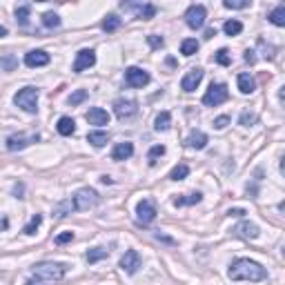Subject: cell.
Listing matches in <instances>:
<instances>
[{
  "instance_id": "cell-1",
  "label": "cell",
  "mask_w": 285,
  "mask_h": 285,
  "mask_svg": "<svg viewBox=\"0 0 285 285\" xmlns=\"http://www.w3.org/2000/svg\"><path fill=\"white\" fill-rule=\"evenodd\" d=\"M227 277H230L232 281H252V283H256V281H265V279H268V270H265L261 263H256V261L236 259L234 263L230 265Z\"/></svg>"
},
{
  "instance_id": "cell-2",
  "label": "cell",
  "mask_w": 285,
  "mask_h": 285,
  "mask_svg": "<svg viewBox=\"0 0 285 285\" xmlns=\"http://www.w3.org/2000/svg\"><path fill=\"white\" fill-rule=\"evenodd\" d=\"M67 268L63 263H38L34 265V277L45 283H56L65 277Z\"/></svg>"
},
{
  "instance_id": "cell-3",
  "label": "cell",
  "mask_w": 285,
  "mask_h": 285,
  "mask_svg": "<svg viewBox=\"0 0 285 285\" xmlns=\"http://www.w3.org/2000/svg\"><path fill=\"white\" fill-rule=\"evenodd\" d=\"M98 201H101V198H98V192L92 187H80L78 192L71 196V205H74V210H78V212L92 210V207L98 205Z\"/></svg>"
},
{
  "instance_id": "cell-4",
  "label": "cell",
  "mask_w": 285,
  "mask_h": 285,
  "mask_svg": "<svg viewBox=\"0 0 285 285\" xmlns=\"http://www.w3.org/2000/svg\"><path fill=\"white\" fill-rule=\"evenodd\" d=\"M38 89L36 87H22L20 92L13 96V103H16V107H20L22 112L27 114H36L38 112Z\"/></svg>"
},
{
  "instance_id": "cell-5",
  "label": "cell",
  "mask_w": 285,
  "mask_h": 285,
  "mask_svg": "<svg viewBox=\"0 0 285 285\" xmlns=\"http://www.w3.org/2000/svg\"><path fill=\"white\" fill-rule=\"evenodd\" d=\"M227 98H230L227 85H225V83H212L210 89L205 92V96H203V105L216 107V105H221V103H225Z\"/></svg>"
},
{
  "instance_id": "cell-6",
  "label": "cell",
  "mask_w": 285,
  "mask_h": 285,
  "mask_svg": "<svg viewBox=\"0 0 285 285\" xmlns=\"http://www.w3.org/2000/svg\"><path fill=\"white\" fill-rule=\"evenodd\" d=\"M156 218V203L151 198H142V201L136 205V223L142 227L151 225Z\"/></svg>"
},
{
  "instance_id": "cell-7",
  "label": "cell",
  "mask_w": 285,
  "mask_h": 285,
  "mask_svg": "<svg viewBox=\"0 0 285 285\" xmlns=\"http://www.w3.org/2000/svg\"><path fill=\"white\" fill-rule=\"evenodd\" d=\"M114 114H116L121 121H127V118L139 114V103H136L134 98H116V101H114Z\"/></svg>"
},
{
  "instance_id": "cell-8",
  "label": "cell",
  "mask_w": 285,
  "mask_h": 285,
  "mask_svg": "<svg viewBox=\"0 0 285 285\" xmlns=\"http://www.w3.org/2000/svg\"><path fill=\"white\" fill-rule=\"evenodd\" d=\"M205 18H207V9L203 4H192L185 11V22H187L189 29H201L205 25Z\"/></svg>"
},
{
  "instance_id": "cell-9",
  "label": "cell",
  "mask_w": 285,
  "mask_h": 285,
  "mask_svg": "<svg viewBox=\"0 0 285 285\" xmlns=\"http://www.w3.org/2000/svg\"><path fill=\"white\" fill-rule=\"evenodd\" d=\"M96 65V51L94 49H80L78 54H76V60H74V69L76 74H83L85 69L94 67Z\"/></svg>"
},
{
  "instance_id": "cell-10",
  "label": "cell",
  "mask_w": 285,
  "mask_h": 285,
  "mask_svg": "<svg viewBox=\"0 0 285 285\" xmlns=\"http://www.w3.org/2000/svg\"><path fill=\"white\" fill-rule=\"evenodd\" d=\"M38 141H40L38 134H13L7 139V149L9 151H20V149H25V147H29L31 142H38Z\"/></svg>"
},
{
  "instance_id": "cell-11",
  "label": "cell",
  "mask_w": 285,
  "mask_h": 285,
  "mask_svg": "<svg viewBox=\"0 0 285 285\" xmlns=\"http://www.w3.org/2000/svg\"><path fill=\"white\" fill-rule=\"evenodd\" d=\"M125 83L130 85V87H136V89L145 87V85L149 83V74L141 67H127L125 69Z\"/></svg>"
},
{
  "instance_id": "cell-12",
  "label": "cell",
  "mask_w": 285,
  "mask_h": 285,
  "mask_svg": "<svg viewBox=\"0 0 285 285\" xmlns=\"http://www.w3.org/2000/svg\"><path fill=\"white\" fill-rule=\"evenodd\" d=\"M203 76H205V71H203L201 67L189 69L187 74L183 76V80H180V89H183V92H194V89H196L198 85H201Z\"/></svg>"
},
{
  "instance_id": "cell-13",
  "label": "cell",
  "mask_w": 285,
  "mask_h": 285,
  "mask_svg": "<svg viewBox=\"0 0 285 285\" xmlns=\"http://www.w3.org/2000/svg\"><path fill=\"white\" fill-rule=\"evenodd\" d=\"M141 268V254L136 250H127L125 256L121 259V270L125 274H136Z\"/></svg>"
},
{
  "instance_id": "cell-14",
  "label": "cell",
  "mask_w": 285,
  "mask_h": 285,
  "mask_svg": "<svg viewBox=\"0 0 285 285\" xmlns=\"http://www.w3.org/2000/svg\"><path fill=\"white\" fill-rule=\"evenodd\" d=\"M25 65L27 67H45V65H49V54H47L45 49H31L25 54Z\"/></svg>"
},
{
  "instance_id": "cell-15",
  "label": "cell",
  "mask_w": 285,
  "mask_h": 285,
  "mask_svg": "<svg viewBox=\"0 0 285 285\" xmlns=\"http://www.w3.org/2000/svg\"><path fill=\"white\" fill-rule=\"evenodd\" d=\"M234 234H236V236H241V239L254 241V239H259L261 230H259V225H254V223H250V221H243V223H239V225L234 227Z\"/></svg>"
},
{
  "instance_id": "cell-16",
  "label": "cell",
  "mask_w": 285,
  "mask_h": 285,
  "mask_svg": "<svg viewBox=\"0 0 285 285\" xmlns=\"http://www.w3.org/2000/svg\"><path fill=\"white\" fill-rule=\"evenodd\" d=\"M85 118H87L89 125H109V114L101 107H92Z\"/></svg>"
},
{
  "instance_id": "cell-17",
  "label": "cell",
  "mask_w": 285,
  "mask_h": 285,
  "mask_svg": "<svg viewBox=\"0 0 285 285\" xmlns=\"http://www.w3.org/2000/svg\"><path fill=\"white\" fill-rule=\"evenodd\" d=\"M132 154H134V145H132V142H118V145L112 149L114 160H127Z\"/></svg>"
},
{
  "instance_id": "cell-18",
  "label": "cell",
  "mask_w": 285,
  "mask_h": 285,
  "mask_svg": "<svg viewBox=\"0 0 285 285\" xmlns=\"http://www.w3.org/2000/svg\"><path fill=\"white\" fill-rule=\"evenodd\" d=\"M205 145H207V134H203V132H192L187 136L189 149H205Z\"/></svg>"
},
{
  "instance_id": "cell-19",
  "label": "cell",
  "mask_w": 285,
  "mask_h": 285,
  "mask_svg": "<svg viewBox=\"0 0 285 285\" xmlns=\"http://www.w3.org/2000/svg\"><path fill=\"white\" fill-rule=\"evenodd\" d=\"M121 25H123V20L116 16V13H107V16L103 18V22H101L103 31H107V34H112V31L121 29Z\"/></svg>"
},
{
  "instance_id": "cell-20",
  "label": "cell",
  "mask_w": 285,
  "mask_h": 285,
  "mask_svg": "<svg viewBox=\"0 0 285 285\" xmlns=\"http://www.w3.org/2000/svg\"><path fill=\"white\" fill-rule=\"evenodd\" d=\"M236 83H239V89L241 94H252L256 89V80L252 78L250 74H239V78H236Z\"/></svg>"
},
{
  "instance_id": "cell-21",
  "label": "cell",
  "mask_w": 285,
  "mask_h": 285,
  "mask_svg": "<svg viewBox=\"0 0 285 285\" xmlns=\"http://www.w3.org/2000/svg\"><path fill=\"white\" fill-rule=\"evenodd\" d=\"M56 130H58V134L60 136H71L76 132V123H74V118H69V116H63L58 121V125H56Z\"/></svg>"
},
{
  "instance_id": "cell-22",
  "label": "cell",
  "mask_w": 285,
  "mask_h": 285,
  "mask_svg": "<svg viewBox=\"0 0 285 285\" xmlns=\"http://www.w3.org/2000/svg\"><path fill=\"white\" fill-rule=\"evenodd\" d=\"M201 201H203V194L201 192H192V194H187V196L174 198V205H176V207H185V205H196V203H201Z\"/></svg>"
},
{
  "instance_id": "cell-23",
  "label": "cell",
  "mask_w": 285,
  "mask_h": 285,
  "mask_svg": "<svg viewBox=\"0 0 285 285\" xmlns=\"http://www.w3.org/2000/svg\"><path fill=\"white\" fill-rule=\"evenodd\" d=\"M268 20L277 27H285V4H279L277 9H272L268 13Z\"/></svg>"
},
{
  "instance_id": "cell-24",
  "label": "cell",
  "mask_w": 285,
  "mask_h": 285,
  "mask_svg": "<svg viewBox=\"0 0 285 285\" xmlns=\"http://www.w3.org/2000/svg\"><path fill=\"white\" fill-rule=\"evenodd\" d=\"M169 125H172V116H169V112H160L158 116H156V121H154V130L156 132H167Z\"/></svg>"
},
{
  "instance_id": "cell-25",
  "label": "cell",
  "mask_w": 285,
  "mask_h": 285,
  "mask_svg": "<svg viewBox=\"0 0 285 285\" xmlns=\"http://www.w3.org/2000/svg\"><path fill=\"white\" fill-rule=\"evenodd\" d=\"M196 51H198V40L196 38H185V40L180 42V54L183 56H187L189 58V56H194Z\"/></svg>"
},
{
  "instance_id": "cell-26",
  "label": "cell",
  "mask_w": 285,
  "mask_h": 285,
  "mask_svg": "<svg viewBox=\"0 0 285 285\" xmlns=\"http://www.w3.org/2000/svg\"><path fill=\"white\" fill-rule=\"evenodd\" d=\"M109 141L107 132H89L87 134V142H92L94 147H105Z\"/></svg>"
},
{
  "instance_id": "cell-27",
  "label": "cell",
  "mask_w": 285,
  "mask_h": 285,
  "mask_svg": "<svg viewBox=\"0 0 285 285\" xmlns=\"http://www.w3.org/2000/svg\"><path fill=\"white\" fill-rule=\"evenodd\" d=\"M107 254H109L107 248H92V250H87V261L89 263H98V261L107 259Z\"/></svg>"
},
{
  "instance_id": "cell-28",
  "label": "cell",
  "mask_w": 285,
  "mask_h": 285,
  "mask_svg": "<svg viewBox=\"0 0 285 285\" xmlns=\"http://www.w3.org/2000/svg\"><path fill=\"white\" fill-rule=\"evenodd\" d=\"M29 13H31V7L29 4H20V7L16 9V20L20 27H27V22H29Z\"/></svg>"
},
{
  "instance_id": "cell-29",
  "label": "cell",
  "mask_w": 285,
  "mask_h": 285,
  "mask_svg": "<svg viewBox=\"0 0 285 285\" xmlns=\"http://www.w3.org/2000/svg\"><path fill=\"white\" fill-rule=\"evenodd\" d=\"M165 151H167V149H165V145H154V147L149 149V154H147V163L154 167V165L158 163L160 156H165Z\"/></svg>"
},
{
  "instance_id": "cell-30",
  "label": "cell",
  "mask_w": 285,
  "mask_h": 285,
  "mask_svg": "<svg viewBox=\"0 0 285 285\" xmlns=\"http://www.w3.org/2000/svg\"><path fill=\"white\" fill-rule=\"evenodd\" d=\"M42 25L47 27V29H58L60 27V16L54 11H47L45 16H42Z\"/></svg>"
},
{
  "instance_id": "cell-31",
  "label": "cell",
  "mask_w": 285,
  "mask_h": 285,
  "mask_svg": "<svg viewBox=\"0 0 285 285\" xmlns=\"http://www.w3.org/2000/svg\"><path fill=\"white\" fill-rule=\"evenodd\" d=\"M223 31H225L227 36H239L241 31H243V22L241 20H227L225 25H223Z\"/></svg>"
},
{
  "instance_id": "cell-32",
  "label": "cell",
  "mask_w": 285,
  "mask_h": 285,
  "mask_svg": "<svg viewBox=\"0 0 285 285\" xmlns=\"http://www.w3.org/2000/svg\"><path fill=\"white\" fill-rule=\"evenodd\" d=\"M40 223H42V214H34V216H31V221L27 223L25 230H22V232H25L27 236H34V234H36V230L40 227Z\"/></svg>"
},
{
  "instance_id": "cell-33",
  "label": "cell",
  "mask_w": 285,
  "mask_h": 285,
  "mask_svg": "<svg viewBox=\"0 0 285 285\" xmlns=\"http://www.w3.org/2000/svg\"><path fill=\"white\" fill-rule=\"evenodd\" d=\"M187 174H189V167L187 165H176V167L172 169V172H169V180H185L187 178Z\"/></svg>"
},
{
  "instance_id": "cell-34",
  "label": "cell",
  "mask_w": 285,
  "mask_h": 285,
  "mask_svg": "<svg viewBox=\"0 0 285 285\" xmlns=\"http://www.w3.org/2000/svg\"><path fill=\"white\" fill-rule=\"evenodd\" d=\"M154 16H156V7L151 2H142L141 11L136 13V18H142V20H149V18H154Z\"/></svg>"
},
{
  "instance_id": "cell-35",
  "label": "cell",
  "mask_w": 285,
  "mask_h": 285,
  "mask_svg": "<svg viewBox=\"0 0 285 285\" xmlns=\"http://www.w3.org/2000/svg\"><path fill=\"white\" fill-rule=\"evenodd\" d=\"M223 7H225V9H248L250 0H225Z\"/></svg>"
},
{
  "instance_id": "cell-36",
  "label": "cell",
  "mask_w": 285,
  "mask_h": 285,
  "mask_svg": "<svg viewBox=\"0 0 285 285\" xmlns=\"http://www.w3.org/2000/svg\"><path fill=\"white\" fill-rule=\"evenodd\" d=\"M85 98H87V89H76V92L69 96V105H80Z\"/></svg>"
},
{
  "instance_id": "cell-37",
  "label": "cell",
  "mask_w": 285,
  "mask_h": 285,
  "mask_svg": "<svg viewBox=\"0 0 285 285\" xmlns=\"http://www.w3.org/2000/svg\"><path fill=\"white\" fill-rule=\"evenodd\" d=\"M239 123L243 127H252L256 123V114H252V112H243L241 114V118H239Z\"/></svg>"
},
{
  "instance_id": "cell-38",
  "label": "cell",
  "mask_w": 285,
  "mask_h": 285,
  "mask_svg": "<svg viewBox=\"0 0 285 285\" xmlns=\"http://www.w3.org/2000/svg\"><path fill=\"white\" fill-rule=\"evenodd\" d=\"M216 63L223 65V67H227V65L232 63V60H230V54H227V49H218V51H216Z\"/></svg>"
},
{
  "instance_id": "cell-39",
  "label": "cell",
  "mask_w": 285,
  "mask_h": 285,
  "mask_svg": "<svg viewBox=\"0 0 285 285\" xmlns=\"http://www.w3.org/2000/svg\"><path fill=\"white\" fill-rule=\"evenodd\" d=\"M147 42H149V47H151V49H160V47H163V45H165L163 36H156V34L147 36Z\"/></svg>"
},
{
  "instance_id": "cell-40",
  "label": "cell",
  "mask_w": 285,
  "mask_h": 285,
  "mask_svg": "<svg viewBox=\"0 0 285 285\" xmlns=\"http://www.w3.org/2000/svg\"><path fill=\"white\" fill-rule=\"evenodd\" d=\"M69 241H74V232H63V234H58L54 239V243L56 245H65V243H69Z\"/></svg>"
},
{
  "instance_id": "cell-41",
  "label": "cell",
  "mask_w": 285,
  "mask_h": 285,
  "mask_svg": "<svg viewBox=\"0 0 285 285\" xmlns=\"http://www.w3.org/2000/svg\"><path fill=\"white\" fill-rule=\"evenodd\" d=\"M67 210H74V205H71V201H69V203H63V205H58V207H56V210H54V214H56V216H58V218H63V216H67Z\"/></svg>"
},
{
  "instance_id": "cell-42",
  "label": "cell",
  "mask_w": 285,
  "mask_h": 285,
  "mask_svg": "<svg viewBox=\"0 0 285 285\" xmlns=\"http://www.w3.org/2000/svg\"><path fill=\"white\" fill-rule=\"evenodd\" d=\"M13 65H16V58H13V56H4V58L0 60V67H4L7 71H11Z\"/></svg>"
},
{
  "instance_id": "cell-43",
  "label": "cell",
  "mask_w": 285,
  "mask_h": 285,
  "mask_svg": "<svg viewBox=\"0 0 285 285\" xmlns=\"http://www.w3.org/2000/svg\"><path fill=\"white\" fill-rule=\"evenodd\" d=\"M227 125H230V116H218L216 121H214V127H216V130H225Z\"/></svg>"
},
{
  "instance_id": "cell-44",
  "label": "cell",
  "mask_w": 285,
  "mask_h": 285,
  "mask_svg": "<svg viewBox=\"0 0 285 285\" xmlns=\"http://www.w3.org/2000/svg\"><path fill=\"white\" fill-rule=\"evenodd\" d=\"M245 210H241V207H234V210H227V216H234V218H241V216H245Z\"/></svg>"
},
{
  "instance_id": "cell-45",
  "label": "cell",
  "mask_w": 285,
  "mask_h": 285,
  "mask_svg": "<svg viewBox=\"0 0 285 285\" xmlns=\"http://www.w3.org/2000/svg\"><path fill=\"white\" fill-rule=\"evenodd\" d=\"M25 285H45V281H40V279H36V277H31V279H27Z\"/></svg>"
},
{
  "instance_id": "cell-46",
  "label": "cell",
  "mask_w": 285,
  "mask_h": 285,
  "mask_svg": "<svg viewBox=\"0 0 285 285\" xmlns=\"http://www.w3.org/2000/svg\"><path fill=\"white\" fill-rule=\"evenodd\" d=\"M245 60H248V63H254V60H256L254 58V51H250V49L245 51Z\"/></svg>"
},
{
  "instance_id": "cell-47",
  "label": "cell",
  "mask_w": 285,
  "mask_h": 285,
  "mask_svg": "<svg viewBox=\"0 0 285 285\" xmlns=\"http://www.w3.org/2000/svg\"><path fill=\"white\" fill-rule=\"evenodd\" d=\"M156 239H158V241H165V243H174L172 239H167V236H163V234H156Z\"/></svg>"
},
{
  "instance_id": "cell-48",
  "label": "cell",
  "mask_w": 285,
  "mask_h": 285,
  "mask_svg": "<svg viewBox=\"0 0 285 285\" xmlns=\"http://www.w3.org/2000/svg\"><path fill=\"white\" fill-rule=\"evenodd\" d=\"M214 36H216V29H207L205 31V38H214Z\"/></svg>"
},
{
  "instance_id": "cell-49",
  "label": "cell",
  "mask_w": 285,
  "mask_h": 285,
  "mask_svg": "<svg viewBox=\"0 0 285 285\" xmlns=\"http://www.w3.org/2000/svg\"><path fill=\"white\" fill-rule=\"evenodd\" d=\"M101 183H105V185H109V183H112V178H109V176H101Z\"/></svg>"
},
{
  "instance_id": "cell-50",
  "label": "cell",
  "mask_w": 285,
  "mask_h": 285,
  "mask_svg": "<svg viewBox=\"0 0 285 285\" xmlns=\"http://www.w3.org/2000/svg\"><path fill=\"white\" fill-rule=\"evenodd\" d=\"M7 36V27H0V38Z\"/></svg>"
},
{
  "instance_id": "cell-51",
  "label": "cell",
  "mask_w": 285,
  "mask_h": 285,
  "mask_svg": "<svg viewBox=\"0 0 285 285\" xmlns=\"http://www.w3.org/2000/svg\"><path fill=\"white\" fill-rule=\"evenodd\" d=\"M0 227H2V230L7 227V218H2V221H0Z\"/></svg>"
}]
</instances>
